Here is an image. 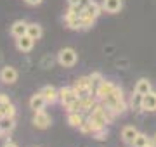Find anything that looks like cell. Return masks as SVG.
<instances>
[{
	"label": "cell",
	"mask_w": 156,
	"mask_h": 147,
	"mask_svg": "<svg viewBox=\"0 0 156 147\" xmlns=\"http://www.w3.org/2000/svg\"><path fill=\"white\" fill-rule=\"evenodd\" d=\"M76 52L73 50V49H62V50H59V56H57V61H59V64L61 66H64V68H71V66H75L76 64Z\"/></svg>",
	"instance_id": "cell-1"
},
{
	"label": "cell",
	"mask_w": 156,
	"mask_h": 147,
	"mask_svg": "<svg viewBox=\"0 0 156 147\" xmlns=\"http://www.w3.org/2000/svg\"><path fill=\"white\" fill-rule=\"evenodd\" d=\"M78 99L76 92H75V88L73 87H62L61 90H59V101H61V104L66 108V106H69L71 102H75Z\"/></svg>",
	"instance_id": "cell-2"
},
{
	"label": "cell",
	"mask_w": 156,
	"mask_h": 147,
	"mask_svg": "<svg viewBox=\"0 0 156 147\" xmlns=\"http://www.w3.org/2000/svg\"><path fill=\"white\" fill-rule=\"evenodd\" d=\"M113 88H115V85H113L111 81H106V80H102L99 85L95 87V99H97V101H102L104 97H108L109 94H111Z\"/></svg>",
	"instance_id": "cell-3"
},
{
	"label": "cell",
	"mask_w": 156,
	"mask_h": 147,
	"mask_svg": "<svg viewBox=\"0 0 156 147\" xmlns=\"http://www.w3.org/2000/svg\"><path fill=\"white\" fill-rule=\"evenodd\" d=\"M140 109L142 111H149V113H153V111H156V94L153 90L147 92L146 95H142V102H140Z\"/></svg>",
	"instance_id": "cell-4"
},
{
	"label": "cell",
	"mask_w": 156,
	"mask_h": 147,
	"mask_svg": "<svg viewBox=\"0 0 156 147\" xmlns=\"http://www.w3.org/2000/svg\"><path fill=\"white\" fill-rule=\"evenodd\" d=\"M33 123H35L37 128L45 130V128L50 126V116L47 113H44V111H37V113H35V118H33Z\"/></svg>",
	"instance_id": "cell-5"
},
{
	"label": "cell",
	"mask_w": 156,
	"mask_h": 147,
	"mask_svg": "<svg viewBox=\"0 0 156 147\" xmlns=\"http://www.w3.org/2000/svg\"><path fill=\"white\" fill-rule=\"evenodd\" d=\"M40 94L44 95V99L47 101V104H54V102L59 101V90H56L54 87H50V85L44 87Z\"/></svg>",
	"instance_id": "cell-6"
},
{
	"label": "cell",
	"mask_w": 156,
	"mask_h": 147,
	"mask_svg": "<svg viewBox=\"0 0 156 147\" xmlns=\"http://www.w3.org/2000/svg\"><path fill=\"white\" fill-rule=\"evenodd\" d=\"M123 0H102V9L109 14H116L122 11Z\"/></svg>",
	"instance_id": "cell-7"
},
{
	"label": "cell",
	"mask_w": 156,
	"mask_h": 147,
	"mask_svg": "<svg viewBox=\"0 0 156 147\" xmlns=\"http://www.w3.org/2000/svg\"><path fill=\"white\" fill-rule=\"evenodd\" d=\"M0 80L4 81V83H14L17 80V71L11 66H5V68L0 71Z\"/></svg>",
	"instance_id": "cell-8"
},
{
	"label": "cell",
	"mask_w": 156,
	"mask_h": 147,
	"mask_svg": "<svg viewBox=\"0 0 156 147\" xmlns=\"http://www.w3.org/2000/svg\"><path fill=\"white\" fill-rule=\"evenodd\" d=\"M101 9L102 7L97 4V2H94V0H90L89 4L85 5V9H83V12H82V16H90V17H99V14H101Z\"/></svg>",
	"instance_id": "cell-9"
},
{
	"label": "cell",
	"mask_w": 156,
	"mask_h": 147,
	"mask_svg": "<svg viewBox=\"0 0 156 147\" xmlns=\"http://www.w3.org/2000/svg\"><path fill=\"white\" fill-rule=\"evenodd\" d=\"M137 133H139V132L135 130L134 126H125V128L122 130L123 142H125L127 145H134V140H135V137H137Z\"/></svg>",
	"instance_id": "cell-10"
},
{
	"label": "cell",
	"mask_w": 156,
	"mask_h": 147,
	"mask_svg": "<svg viewBox=\"0 0 156 147\" xmlns=\"http://www.w3.org/2000/svg\"><path fill=\"white\" fill-rule=\"evenodd\" d=\"M45 106H47V101L44 99L42 94H37V95H33L30 99V108L33 109L35 113H37V111H44Z\"/></svg>",
	"instance_id": "cell-11"
},
{
	"label": "cell",
	"mask_w": 156,
	"mask_h": 147,
	"mask_svg": "<svg viewBox=\"0 0 156 147\" xmlns=\"http://www.w3.org/2000/svg\"><path fill=\"white\" fill-rule=\"evenodd\" d=\"M33 43H35V40L30 38L28 35H24V36H21V38L16 40V45L21 52H30L31 49H33Z\"/></svg>",
	"instance_id": "cell-12"
},
{
	"label": "cell",
	"mask_w": 156,
	"mask_h": 147,
	"mask_svg": "<svg viewBox=\"0 0 156 147\" xmlns=\"http://www.w3.org/2000/svg\"><path fill=\"white\" fill-rule=\"evenodd\" d=\"M26 28H28V24L24 23V21H16V23L12 24V28H11L12 36H14V38L24 36V35H26Z\"/></svg>",
	"instance_id": "cell-13"
},
{
	"label": "cell",
	"mask_w": 156,
	"mask_h": 147,
	"mask_svg": "<svg viewBox=\"0 0 156 147\" xmlns=\"http://www.w3.org/2000/svg\"><path fill=\"white\" fill-rule=\"evenodd\" d=\"M83 121H85V119H83V113H80V111L68 113V123L71 125V126H75V128H78Z\"/></svg>",
	"instance_id": "cell-14"
},
{
	"label": "cell",
	"mask_w": 156,
	"mask_h": 147,
	"mask_svg": "<svg viewBox=\"0 0 156 147\" xmlns=\"http://www.w3.org/2000/svg\"><path fill=\"white\" fill-rule=\"evenodd\" d=\"M147 92H151V81L146 78H140L135 85V94H140V95H146Z\"/></svg>",
	"instance_id": "cell-15"
},
{
	"label": "cell",
	"mask_w": 156,
	"mask_h": 147,
	"mask_svg": "<svg viewBox=\"0 0 156 147\" xmlns=\"http://www.w3.org/2000/svg\"><path fill=\"white\" fill-rule=\"evenodd\" d=\"M26 35H28L30 38L38 40L40 36H42V26H40V24H37V23L28 24V28H26Z\"/></svg>",
	"instance_id": "cell-16"
},
{
	"label": "cell",
	"mask_w": 156,
	"mask_h": 147,
	"mask_svg": "<svg viewBox=\"0 0 156 147\" xmlns=\"http://www.w3.org/2000/svg\"><path fill=\"white\" fill-rule=\"evenodd\" d=\"M0 113L4 114V118H14V114H16V108H14V104L9 101V102H5L4 106H0Z\"/></svg>",
	"instance_id": "cell-17"
},
{
	"label": "cell",
	"mask_w": 156,
	"mask_h": 147,
	"mask_svg": "<svg viewBox=\"0 0 156 147\" xmlns=\"http://www.w3.org/2000/svg\"><path fill=\"white\" fill-rule=\"evenodd\" d=\"M66 24L69 29H82V17H75V16H66Z\"/></svg>",
	"instance_id": "cell-18"
},
{
	"label": "cell",
	"mask_w": 156,
	"mask_h": 147,
	"mask_svg": "<svg viewBox=\"0 0 156 147\" xmlns=\"http://www.w3.org/2000/svg\"><path fill=\"white\" fill-rule=\"evenodd\" d=\"M73 87H75V88H94V85H92V81H90L89 76H82V78H78Z\"/></svg>",
	"instance_id": "cell-19"
},
{
	"label": "cell",
	"mask_w": 156,
	"mask_h": 147,
	"mask_svg": "<svg viewBox=\"0 0 156 147\" xmlns=\"http://www.w3.org/2000/svg\"><path fill=\"white\" fill-rule=\"evenodd\" d=\"M0 126H2L4 133H7V132H12V130H14V118H2V121H0Z\"/></svg>",
	"instance_id": "cell-20"
},
{
	"label": "cell",
	"mask_w": 156,
	"mask_h": 147,
	"mask_svg": "<svg viewBox=\"0 0 156 147\" xmlns=\"http://www.w3.org/2000/svg\"><path fill=\"white\" fill-rule=\"evenodd\" d=\"M149 142L151 140L147 138V135H144V133H137V137H135V140H134V147H146Z\"/></svg>",
	"instance_id": "cell-21"
},
{
	"label": "cell",
	"mask_w": 156,
	"mask_h": 147,
	"mask_svg": "<svg viewBox=\"0 0 156 147\" xmlns=\"http://www.w3.org/2000/svg\"><path fill=\"white\" fill-rule=\"evenodd\" d=\"M95 23V17H90V16H82V29H87V28H92Z\"/></svg>",
	"instance_id": "cell-22"
},
{
	"label": "cell",
	"mask_w": 156,
	"mask_h": 147,
	"mask_svg": "<svg viewBox=\"0 0 156 147\" xmlns=\"http://www.w3.org/2000/svg\"><path fill=\"white\" fill-rule=\"evenodd\" d=\"M94 138H95V140H106V138H108L106 126H104V128H101V130H97V132H94Z\"/></svg>",
	"instance_id": "cell-23"
},
{
	"label": "cell",
	"mask_w": 156,
	"mask_h": 147,
	"mask_svg": "<svg viewBox=\"0 0 156 147\" xmlns=\"http://www.w3.org/2000/svg\"><path fill=\"white\" fill-rule=\"evenodd\" d=\"M89 78H90V81H92V85H94V87H97V85H99V83H101V81L104 80V78H102V74H101V73H92V74H90V76H89Z\"/></svg>",
	"instance_id": "cell-24"
},
{
	"label": "cell",
	"mask_w": 156,
	"mask_h": 147,
	"mask_svg": "<svg viewBox=\"0 0 156 147\" xmlns=\"http://www.w3.org/2000/svg\"><path fill=\"white\" fill-rule=\"evenodd\" d=\"M140 102H142V95L140 94H134V97H132V106L134 108H140Z\"/></svg>",
	"instance_id": "cell-25"
},
{
	"label": "cell",
	"mask_w": 156,
	"mask_h": 147,
	"mask_svg": "<svg viewBox=\"0 0 156 147\" xmlns=\"http://www.w3.org/2000/svg\"><path fill=\"white\" fill-rule=\"evenodd\" d=\"M5 102H9V97H7L5 94H0V106H4Z\"/></svg>",
	"instance_id": "cell-26"
},
{
	"label": "cell",
	"mask_w": 156,
	"mask_h": 147,
	"mask_svg": "<svg viewBox=\"0 0 156 147\" xmlns=\"http://www.w3.org/2000/svg\"><path fill=\"white\" fill-rule=\"evenodd\" d=\"M28 5H38V4H42V0H24Z\"/></svg>",
	"instance_id": "cell-27"
},
{
	"label": "cell",
	"mask_w": 156,
	"mask_h": 147,
	"mask_svg": "<svg viewBox=\"0 0 156 147\" xmlns=\"http://www.w3.org/2000/svg\"><path fill=\"white\" fill-rule=\"evenodd\" d=\"M80 2H82V0H68V4H69V5H78Z\"/></svg>",
	"instance_id": "cell-28"
},
{
	"label": "cell",
	"mask_w": 156,
	"mask_h": 147,
	"mask_svg": "<svg viewBox=\"0 0 156 147\" xmlns=\"http://www.w3.org/2000/svg\"><path fill=\"white\" fill-rule=\"evenodd\" d=\"M4 147H17V145H16V144H12V142H9V140H7V144H5Z\"/></svg>",
	"instance_id": "cell-29"
},
{
	"label": "cell",
	"mask_w": 156,
	"mask_h": 147,
	"mask_svg": "<svg viewBox=\"0 0 156 147\" xmlns=\"http://www.w3.org/2000/svg\"><path fill=\"white\" fill-rule=\"evenodd\" d=\"M151 144H153V145L156 147V133H154V137H153V138H151Z\"/></svg>",
	"instance_id": "cell-30"
},
{
	"label": "cell",
	"mask_w": 156,
	"mask_h": 147,
	"mask_svg": "<svg viewBox=\"0 0 156 147\" xmlns=\"http://www.w3.org/2000/svg\"><path fill=\"white\" fill-rule=\"evenodd\" d=\"M4 135V130H2V126H0V137Z\"/></svg>",
	"instance_id": "cell-31"
},
{
	"label": "cell",
	"mask_w": 156,
	"mask_h": 147,
	"mask_svg": "<svg viewBox=\"0 0 156 147\" xmlns=\"http://www.w3.org/2000/svg\"><path fill=\"white\" fill-rule=\"evenodd\" d=\"M146 147H154V145H153V144H151V142H149V144H147V145H146Z\"/></svg>",
	"instance_id": "cell-32"
},
{
	"label": "cell",
	"mask_w": 156,
	"mask_h": 147,
	"mask_svg": "<svg viewBox=\"0 0 156 147\" xmlns=\"http://www.w3.org/2000/svg\"><path fill=\"white\" fill-rule=\"evenodd\" d=\"M2 118H4V114H2V113H0V121H2Z\"/></svg>",
	"instance_id": "cell-33"
}]
</instances>
